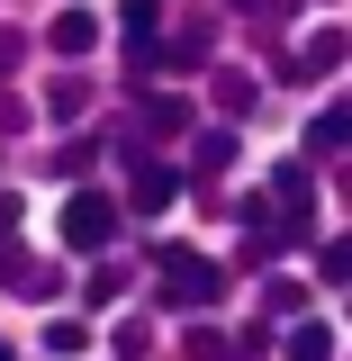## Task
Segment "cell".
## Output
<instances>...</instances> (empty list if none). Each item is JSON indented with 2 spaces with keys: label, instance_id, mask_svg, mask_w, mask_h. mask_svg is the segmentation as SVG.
Masks as SVG:
<instances>
[{
  "label": "cell",
  "instance_id": "6da1fadb",
  "mask_svg": "<svg viewBox=\"0 0 352 361\" xmlns=\"http://www.w3.org/2000/svg\"><path fill=\"white\" fill-rule=\"evenodd\" d=\"M109 235H118V199L109 190H73L63 199V244L73 253H109Z\"/></svg>",
  "mask_w": 352,
  "mask_h": 361
},
{
  "label": "cell",
  "instance_id": "7a4b0ae2",
  "mask_svg": "<svg viewBox=\"0 0 352 361\" xmlns=\"http://www.w3.org/2000/svg\"><path fill=\"white\" fill-rule=\"evenodd\" d=\"M217 289H226L217 262H199V253H163V298H172V307H199V298H217Z\"/></svg>",
  "mask_w": 352,
  "mask_h": 361
},
{
  "label": "cell",
  "instance_id": "3957f363",
  "mask_svg": "<svg viewBox=\"0 0 352 361\" xmlns=\"http://www.w3.org/2000/svg\"><path fill=\"white\" fill-rule=\"evenodd\" d=\"M280 235H289V244H298V235H316V172L308 163H280Z\"/></svg>",
  "mask_w": 352,
  "mask_h": 361
},
{
  "label": "cell",
  "instance_id": "277c9868",
  "mask_svg": "<svg viewBox=\"0 0 352 361\" xmlns=\"http://www.w3.org/2000/svg\"><path fill=\"white\" fill-rule=\"evenodd\" d=\"M127 163H135V217H163V208L181 199V172L172 163H145L135 145H127Z\"/></svg>",
  "mask_w": 352,
  "mask_h": 361
},
{
  "label": "cell",
  "instance_id": "5b68a950",
  "mask_svg": "<svg viewBox=\"0 0 352 361\" xmlns=\"http://www.w3.org/2000/svg\"><path fill=\"white\" fill-rule=\"evenodd\" d=\"M344 63V27H316L298 54H280V82H298V73H334Z\"/></svg>",
  "mask_w": 352,
  "mask_h": 361
},
{
  "label": "cell",
  "instance_id": "8992f818",
  "mask_svg": "<svg viewBox=\"0 0 352 361\" xmlns=\"http://www.w3.org/2000/svg\"><path fill=\"white\" fill-rule=\"evenodd\" d=\"M0 289H18V298H45V289H54V271H45V262H28V253L0 235Z\"/></svg>",
  "mask_w": 352,
  "mask_h": 361
},
{
  "label": "cell",
  "instance_id": "52a82bcc",
  "mask_svg": "<svg viewBox=\"0 0 352 361\" xmlns=\"http://www.w3.org/2000/svg\"><path fill=\"white\" fill-rule=\"evenodd\" d=\"M45 45H54V54H63V63H82L90 45H99V18H90V9H63V18H54V27H45Z\"/></svg>",
  "mask_w": 352,
  "mask_h": 361
},
{
  "label": "cell",
  "instance_id": "ba28073f",
  "mask_svg": "<svg viewBox=\"0 0 352 361\" xmlns=\"http://www.w3.org/2000/svg\"><path fill=\"white\" fill-rule=\"evenodd\" d=\"M280 353H289V361H334V325H316V316H298Z\"/></svg>",
  "mask_w": 352,
  "mask_h": 361
},
{
  "label": "cell",
  "instance_id": "9c48e42d",
  "mask_svg": "<svg viewBox=\"0 0 352 361\" xmlns=\"http://www.w3.org/2000/svg\"><path fill=\"white\" fill-rule=\"evenodd\" d=\"M135 109H145V127H154V135H181V127H190V99H172V90H145Z\"/></svg>",
  "mask_w": 352,
  "mask_h": 361
},
{
  "label": "cell",
  "instance_id": "30bf717a",
  "mask_svg": "<svg viewBox=\"0 0 352 361\" xmlns=\"http://www.w3.org/2000/svg\"><path fill=\"white\" fill-rule=\"evenodd\" d=\"M344 145H352V118L344 109H316L308 118V154H344Z\"/></svg>",
  "mask_w": 352,
  "mask_h": 361
},
{
  "label": "cell",
  "instance_id": "8fae6325",
  "mask_svg": "<svg viewBox=\"0 0 352 361\" xmlns=\"http://www.w3.org/2000/svg\"><path fill=\"white\" fill-rule=\"evenodd\" d=\"M45 353H54V361H82L90 353V325H82V316H54V325H45Z\"/></svg>",
  "mask_w": 352,
  "mask_h": 361
},
{
  "label": "cell",
  "instance_id": "7c38bea8",
  "mask_svg": "<svg viewBox=\"0 0 352 361\" xmlns=\"http://www.w3.org/2000/svg\"><path fill=\"white\" fill-rule=\"evenodd\" d=\"M190 163H199V172H226V163H235V135H226V127H208L199 145H190Z\"/></svg>",
  "mask_w": 352,
  "mask_h": 361
},
{
  "label": "cell",
  "instance_id": "4fadbf2b",
  "mask_svg": "<svg viewBox=\"0 0 352 361\" xmlns=\"http://www.w3.org/2000/svg\"><path fill=\"white\" fill-rule=\"evenodd\" d=\"M298 307H308V289H298V280H271V289H262V316H271V325H280V316H298Z\"/></svg>",
  "mask_w": 352,
  "mask_h": 361
},
{
  "label": "cell",
  "instance_id": "5bb4252c",
  "mask_svg": "<svg viewBox=\"0 0 352 361\" xmlns=\"http://www.w3.org/2000/svg\"><path fill=\"white\" fill-rule=\"evenodd\" d=\"M316 280L344 289V280H352V244H325V253H316Z\"/></svg>",
  "mask_w": 352,
  "mask_h": 361
},
{
  "label": "cell",
  "instance_id": "9a60e30c",
  "mask_svg": "<svg viewBox=\"0 0 352 361\" xmlns=\"http://www.w3.org/2000/svg\"><path fill=\"white\" fill-rule=\"evenodd\" d=\"M45 118H54V127H73V118H82V90L54 82V90H45Z\"/></svg>",
  "mask_w": 352,
  "mask_h": 361
},
{
  "label": "cell",
  "instance_id": "2e32d148",
  "mask_svg": "<svg viewBox=\"0 0 352 361\" xmlns=\"http://www.w3.org/2000/svg\"><path fill=\"white\" fill-rule=\"evenodd\" d=\"M9 226H18V190H0V235H9Z\"/></svg>",
  "mask_w": 352,
  "mask_h": 361
},
{
  "label": "cell",
  "instance_id": "e0dca14e",
  "mask_svg": "<svg viewBox=\"0 0 352 361\" xmlns=\"http://www.w3.org/2000/svg\"><path fill=\"white\" fill-rule=\"evenodd\" d=\"M0 361H18V353H9V343H0Z\"/></svg>",
  "mask_w": 352,
  "mask_h": 361
}]
</instances>
